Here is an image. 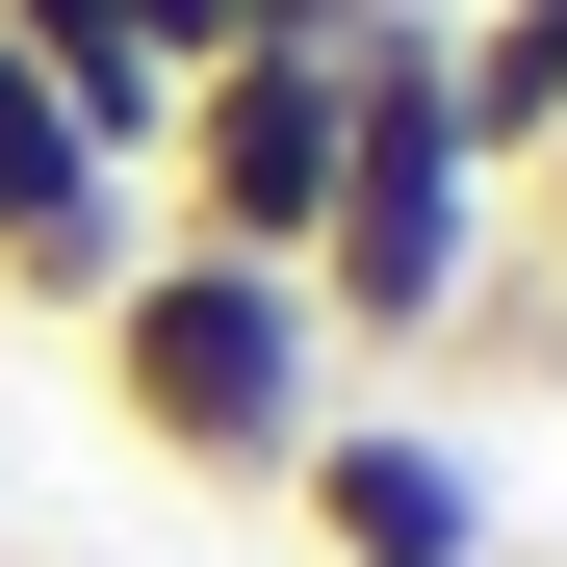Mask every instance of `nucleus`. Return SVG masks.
<instances>
[{
    "instance_id": "1",
    "label": "nucleus",
    "mask_w": 567,
    "mask_h": 567,
    "mask_svg": "<svg viewBox=\"0 0 567 567\" xmlns=\"http://www.w3.org/2000/svg\"><path fill=\"white\" fill-rule=\"evenodd\" d=\"M78 361H104L130 464H181V491H284V464H310V413H336L310 284H284V258H181V233L78 310Z\"/></svg>"
},
{
    "instance_id": "2",
    "label": "nucleus",
    "mask_w": 567,
    "mask_h": 567,
    "mask_svg": "<svg viewBox=\"0 0 567 567\" xmlns=\"http://www.w3.org/2000/svg\"><path fill=\"white\" fill-rule=\"evenodd\" d=\"M155 233L310 284V233H336V52H207V78H181V130H155Z\"/></svg>"
},
{
    "instance_id": "3",
    "label": "nucleus",
    "mask_w": 567,
    "mask_h": 567,
    "mask_svg": "<svg viewBox=\"0 0 567 567\" xmlns=\"http://www.w3.org/2000/svg\"><path fill=\"white\" fill-rule=\"evenodd\" d=\"M310 567H491V464H464V413L439 388H336L310 413V464L258 491Z\"/></svg>"
},
{
    "instance_id": "4",
    "label": "nucleus",
    "mask_w": 567,
    "mask_h": 567,
    "mask_svg": "<svg viewBox=\"0 0 567 567\" xmlns=\"http://www.w3.org/2000/svg\"><path fill=\"white\" fill-rule=\"evenodd\" d=\"M130 258H155V181H130L104 130H78L27 52H0V310H27V336H78Z\"/></svg>"
},
{
    "instance_id": "5",
    "label": "nucleus",
    "mask_w": 567,
    "mask_h": 567,
    "mask_svg": "<svg viewBox=\"0 0 567 567\" xmlns=\"http://www.w3.org/2000/svg\"><path fill=\"white\" fill-rule=\"evenodd\" d=\"M439 78H464V155H491V207H516V181L567 155V0H464Z\"/></svg>"
},
{
    "instance_id": "6",
    "label": "nucleus",
    "mask_w": 567,
    "mask_h": 567,
    "mask_svg": "<svg viewBox=\"0 0 567 567\" xmlns=\"http://www.w3.org/2000/svg\"><path fill=\"white\" fill-rule=\"evenodd\" d=\"M104 27H130L155 78H207V52H233V0H104Z\"/></svg>"
},
{
    "instance_id": "7",
    "label": "nucleus",
    "mask_w": 567,
    "mask_h": 567,
    "mask_svg": "<svg viewBox=\"0 0 567 567\" xmlns=\"http://www.w3.org/2000/svg\"><path fill=\"white\" fill-rule=\"evenodd\" d=\"M361 27V0H233V52H336Z\"/></svg>"
},
{
    "instance_id": "8",
    "label": "nucleus",
    "mask_w": 567,
    "mask_h": 567,
    "mask_svg": "<svg viewBox=\"0 0 567 567\" xmlns=\"http://www.w3.org/2000/svg\"><path fill=\"white\" fill-rule=\"evenodd\" d=\"M361 27H464V0H361Z\"/></svg>"
}]
</instances>
